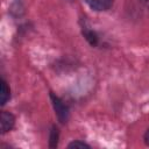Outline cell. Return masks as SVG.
I'll return each mask as SVG.
<instances>
[{"label":"cell","instance_id":"obj_7","mask_svg":"<svg viewBox=\"0 0 149 149\" xmlns=\"http://www.w3.org/2000/svg\"><path fill=\"white\" fill-rule=\"evenodd\" d=\"M68 147H69V148H90V146H88L87 143H85V142H83V141H79V140L72 141L71 143H69Z\"/></svg>","mask_w":149,"mask_h":149},{"label":"cell","instance_id":"obj_6","mask_svg":"<svg viewBox=\"0 0 149 149\" xmlns=\"http://www.w3.org/2000/svg\"><path fill=\"white\" fill-rule=\"evenodd\" d=\"M57 141H58V129L54 126L51 129V134H50V147L51 148L57 147Z\"/></svg>","mask_w":149,"mask_h":149},{"label":"cell","instance_id":"obj_1","mask_svg":"<svg viewBox=\"0 0 149 149\" xmlns=\"http://www.w3.org/2000/svg\"><path fill=\"white\" fill-rule=\"evenodd\" d=\"M50 97H51V101H52L54 108H55V111H56V114H57L59 121H61L62 123L66 122V120H68V118H69V108H68V106H66L58 97H56L55 94L51 93Z\"/></svg>","mask_w":149,"mask_h":149},{"label":"cell","instance_id":"obj_2","mask_svg":"<svg viewBox=\"0 0 149 149\" xmlns=\"http://www.w3.org/2000/svg\"><path fill=\"white\" fill-rule=\"evenodd\" d=\"M0 120H1V133L6 134L9 130H12V128L15 125V118L10 112L7 111H2L1 115H0Z\"/></svg>","mask_w":149,"mask_h":149},{"label":"cell","instance_id":"obj_8","mask_svg":"<svg viewBox=\"0 0 149 149\" xmlns=\"http://www.w3.org/2000/svg\"><path fill=\"white\" fill-rule=\"evenodd\" d=\"M143 140H144V143H146L147 146H149V128H148V129H147V132L144 133Z\"/></svg>","mask_w":149,"mask_h":149},{"label":"cell","instance_id":"obj_9","mask_svg":"<svg viewBox=\"0 0 149 149\" xmlns=\"http://www.w3.org/2000/svg\"><path fill=\"white\" fill-rule=\"evenodd\" d=\"M144 7H147V8H149V0H139Z\"/></svg>","mask_w":149,"mask_h":149},{"label":"cell","instance_id":"obj_3","mask_svg":"<svg viewBox=\"0 0 149 149\" xmlns=\"http://www.w3.org/2000/svg\"><path fill=\"white\" fill-rule=\"evenodd\" d=\"M87 6L97 12H104L112 7L114 0H84Z\"/></svg>","mask_w":149,"mask_h":149},{"label":"cell","instance_id":"obj_4","mask_svg":"<svg viewBox=\"0 0 149 149\" xmlns=\"http://www.w3.org/2000/svg\"><path fill=\"white\" fill-rule=\"evenodd\" d=\"M10 98V90L7 85V83L1 79V87H0V104L3 106Z\"/></svg>","mask_w":149,"mask_h":149},{"label":"cell","instance_id":"obj_5","mask_svg":"<svg viewBox=\"0 0 149 149\" xmlns=\"http://www.w3.org/2000/svg\"><path fill=\"white\" fill-rule=\"evenodd\" d=\"M83 35H84V37L87 40V42L91 45H97L98 44V36H97V34L93 30L87 29V28H84L83 29Z\"/></svg>","mask_w":149,"mask_h":149}]
</instances>
